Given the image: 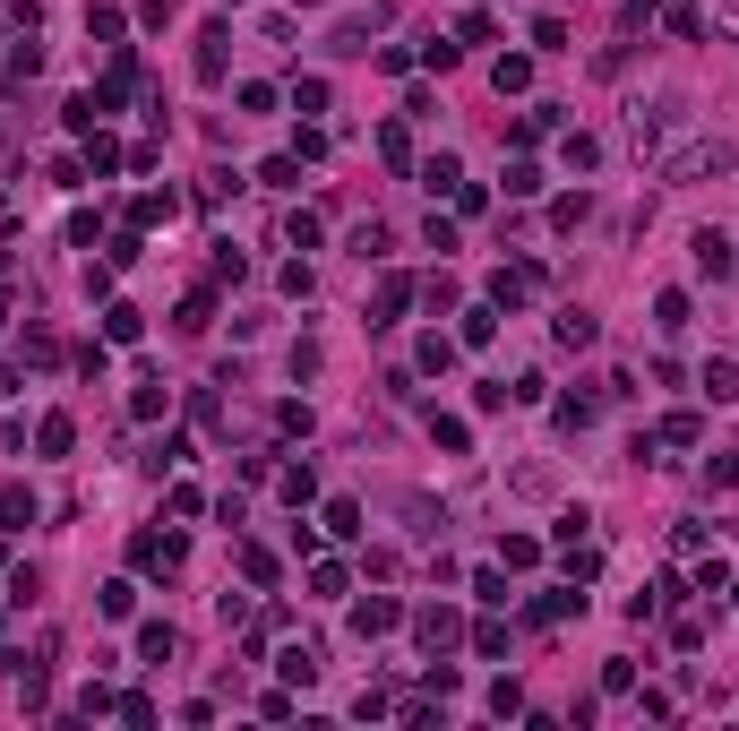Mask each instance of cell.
<instances>
[{
	"label": "cell",
	"instance_id": "cell-16",
	"mask_svg": "<svg viewBox=\"0 0 739 731\" xmlns=\"http://www.w3.org/2000/svg\"><path fill=\"white\" fill-rule=\"evenodd\" d=\"M0 516H9V525H35V491H26V482H18V491H0Z\"/></svg>",
	"mask_w": 739,
	"mask_h": 731
},
{
	"label": "cell",
	"instance_id": "cell-14",
	"mask_svg": "<svg viewBox=\"0 0 739 731\" xmlns=\"http://www.w3.org/2000/svg\"><path fill=\"white\" fill-rule=\"evenodd\" d=\"M258 181H267V190H301V155H275V164L258 172Z\"/></svg>",
	"mask_w": 739,
	"mask_h": 731
},
{
	"label": "cell",
	"instance_id": "cell-7",
	"mask_svg": "<svg viewBox=\"0 0 739 731\" xmlns=\"http://www.w3.org/2000/svg\"><path fill=\"white\" fill-rule=\"evenodd\" d=\"M404 301H413V284H404V276H387V284H379V301H370V327H387V319L404 310Z\"/></svg>",
	"mask_w": 739,
	"mask_h": 731
},
{
	"label": "cell",
	"instance_id": "cell-17",
	"mask_svg": "<svg viewBox=\"0 0 739 731\" xmlns=\"http://www.w3.org/2000/svg\"><path fill=\"white\" fill-rule=\"evenodd\" d=\"M499 559H507V568H533V559H542V542H533V534H507Z\"/></svg>",
	"mask_w": 739,
	"mask_h": 731
},
{
	"label": "cell",
	"instance_id": "cell-26",
	"mask_svg": "<svg viewBox=\"0 0 739 731\" xmlns=\"http://www.w3.org/2000/svg\"><path fill=\"white\" fill-rule=\"evenodd\" d=\"M499 336V310H465V344H490Z\"/></svg>",
	"mask_w": 739,
	"mask_h": 731
},
{
	"label": "cell",
	"instance_id": "cell-5",
	"mask_svg": "<svg viewBox=\"0 0 739 731\" xmlns=\"http://www.w3.org/2000/svg\"><path fill=\"white\" fill-rule=\"evenodd\" d=\"M697 267L705 276H731L739 258H731V233H697Z\"/></svg>",
	"mask_w": 739,
	"mask_h": 731
},
{
	"label": "cell",
	"instance_id": "cell-3",
	"mask_svg": "<svg viewBox=\"0 0 739 731\" xmlns=\"http://www.w3.org/2000/svg\"><path fill=\"white\" fill-rule=\"evenodd\" d=\"M396 620H404V602H387V594H370V602L353 611V628H361V637H387Z\"/></svg>",
	"mask_w": 739,
	"mask_h": 731
},
{
	"label": "cell",
	"instance_id": "cell-27",
	"mask_svg": "<svg viewBox=\"0 0 739 731\" xmlns=\"http://www.w3.org/2000/svg\"><path fill=\"white\" fill-rule=\"evenodd\" d=\"M0 396H18V370H9V362H0Z\"/></svg>",
	"mask_w": 739,
	"mask_h": 731
},
{
	"label": "cell",
	"instance_id": "cell-2",
	"mask_svg": "<svg viewBox=\"0 0 739 731\" xmlns=\"http://www.w3.org/2000/svg\"><path fill=\"white\" fill-rule=\"evenodd\" d=\"M576 611H585V594H576V585H559V594L533 602V628H559V620H576Z\"/></svg>",
	"mask_w": 739,
	"mask_h": 731
},
{
	"label": "cell",
	"instance_id": "cell-18",
	"mask_svg": "<svg viewBox=\"0 0 739 731\" xmlns=\"http://www.w3.org/2000/svg\"><path fill=\"white\" fill-rule=\"evenodd\" d=\"M129 611H138V585H129V577L104 585V620H129Z\"/></svg>",
	"mask_w": 739,
	"mask_h": 731
},
{
	"label": "cell",
	"instance_id": "cell-21",
	"mask_svg": "<svg viewBox=\"0 0 739 731\" xmlns=\"http://www.w3.org/2000/svg\"><path fill=\"white\" fill-rule=\"evenodd\" d=\"M241 577H250V585H275V551H258V542H250V551H241Z\"/></svg>",
	"mask_w": 739,
	"mask_h": 731
},
{
	"label": "cell",
	"instance_id": "cell-1",
	"mask_svg": "<svg viewBox=\"0 0 739 731\" xmlns=\"http://www.w3.org/2000/svg\"><path fill=\"white\" fill-rule=\"evenodd\" d=\"M129 559H138L147 577H172V568H181V542H172V534H138V542H129Z\"/></svg>",
	"mask_w": 739,
	"mask_h": 731
},
{
	"label": "cell",
	"instance_id": "cell-25",
	"mask_svg": "<svg viewBox=\"0 0 739 731\" xmlns=\"http://www.w3.org/2000/svg\"><path fill=\"white\" fill-rule=\"evenodd\" d=\"M705 396H714V405H722V396H739V370L714 362V370H705Z\"/></svg>",
	"mask_w": 739,
	"mask_h": 731
},
{
	"label": "cell",
	"instance_id": "cell-11",
	"mask_svg": "<svg viewBox=\"0 0 739 731\" xmlns=\"http://www.w3.org/2000/svg\"><path fill=\"white\" fill-rule=\"evenodd\" d=\"M138 327H147V319H138L129 301H112V310H104V336H112V344H138Z\"/></svg>",
	"mask_w": 739,
	"mask_h": 731
},
{
	"label": "cell",
	"instance_id": "cell-28",
	"mask_svg": "<svg viewBox=\"0 0 739 731\" xmlns=\"http://www.w3.org/2000/svg\"><path fill=\"white\" fill-rule=\"evenodd\" d=\"M0 319H9V293H0Z\"/></svg>",
	"mask_w": 739,
	"mask_h": 731
},
{
	"label": "cell",
	"instance_id": "cell-4",
	"mask_svg": "<svg viewBox=\"0 0 739 731\" xmlns=\"http://www.w3.org/2000/svg\"><path fill=\"white\" fill-rule=\"evenodd\" d=\"M525 293H533V267H499V276H490V301H499V310H516Z\"/></svg>",
	"mask_w": 739,
	"mask_h": 731
},
{
	"label": "cell",
	"instance_id": "cell-23",
	"mask_svg": "<svg viewBox=\"0 0 739 731\" xmlns=\"http://www.w3.org/2000/svg\"><path fill=\"white\" fill-rule=\"evenodd\" d=\"M86 35H95V43H121V9H86Z\"/></svg>",
	"mask_w": 739,
	"mask_h": 731
},
{
	"label": "cell",
	"instance_id": "cell-6",
	"mask_svg": "<svg viewBox=\"0 0 739 731\" xmlns=\"http://www.w3.org/2000/svg\"><path fill=\"white\" fill-rule=\"evenodd\" d=\"M224 43H233V35H224V26H207V35H198V78H224Z\"/></svg>",
	"mask_w": 739,
	"mask_h": 731
},
{
	"label": "cell",
	"instance_id": "cell-29",
	"mask_svg": "<svg viewBox=\"0 0 739 731\" xmlns=\"http://www.w3.org/2000/svg\"><path fill=\"white\" fill-rule=\"evenodd\" d=\"M0 267H9V258H0Z\"/></svg>",
	"mask_w": 739,
	"mask_h": 731
},
{
	"label": "cell",
	"instance_id": "cell-22",
	"mask_svg": "<svg viewBox=\"0 0 739 731\" xmlns=\"http://www.w3.org/2000/svg\"><path fill=\"white\" fill-rule=\"evenodd\" d=\"M422 181H430V190H456L465 172H456V155H430V164H422Z\"/></svg>",
	"mask_w": 739,
	"mask_h": 731
},
{
	"label": "cell",
	"instance_id": "cell-9",
	"mask_svg": "<svg viewBox=\"0 0 739 731\" xmlns=\"http://www.w3.org/2000/svg\"><path fill=\"white\" fill-rule=\"evenodd\" d=\"M35 439H43V456H69V439H78V422H69V413H43V430H35Z\"/></svg>",
	"mask_w": 739,
	"mask_h": 731
},
{
	"label": "cell",
	"instance_id": "cell-10",
	"mask_svg": "<svg viewBox=\"0 0 739 731\" xmlns=\"http://www.w3.org/2000/svg\"><path fill=\"white\" fill-rule=\"evenodd\" d=\"M490 78H499V95H525V86H533V61H525V52H507Z\"/></svg>",
	"mask_w": 739,
	"mask_h": 731
},
{
	"label": "cell",
	"instance_id": "cell-15",
	"mask_svg": "<svg viewBox=\"0 0 739 731\" xmlns=\"http://www.w3.org/2000/svg\"><path fill=\"white\" fill-rule=\"evenodd\" d=\"M585 215H593V198L576 190V198H559V207H550V224H559V233H576V224H585Z\"/></svg>",
	"mask_w": 739,
	"mask_h": 731
},
{
	"label": "cell",
	"instance_id": "cell-8",
	"mask_svg": "<svg viewBox=\"0 0 739 731\" xmlns=\"http://www.w3.org/2000/svg\"><path fill=\"white\" fill-rule=\"evenodd\" d=\"M413 628H422V645H430V654H447V645H456V611H422Z\"/></svg>",
	"mask_w": 739,
	"mask_h": 731
},
{
	"label": "cell",
	"instance_id": "cell-24",
	"mask_svg": "<svg viewBox=\"0 0 739 731\" xmlns=\"http://www.w3.org/2000/svg\"><path fill=\"white\" fill-rule=\"evenodd\" d=\"M671 645H688V654L705 645V620H697V611H679V620H671Z\"/></svg>",
	"mask_w": 739,
	"mask_h": 731
},
{
	"label": "cell",
	"instance_id": "cell-12",
	"mask_svg": "<svg viewBox=\"0 0 739 731\" xmlns=\"http://www.w3.org/2000/svg\"><path fill=\"white\" fill-rule=\"evenodd\" d=\"M654 327H662V336H679V327H688V293H662V301H654Z\"/></svg>",
	"mask_w": 739,
	"mask_h": 731
},
{
	"label": "cell",
	"instance_id": "cell-19",
	"mask_svg": "<svg viewBox=\"0 0 739 731\" xmlns=\"http://www.w3.org/2000/svg\"><path fill=\"white\" fill-rule=\"evenodd\" d=\"M138 654H147V663H164V654H172V628L147 620V628H138Z\"/></svg>",
	"mask_w": 739,
	"mask_h": 731
},
{
	"label": "cell",
	"instance_id": "cell-20",
	"mask_svg": "<svg viewBox=\"0 0 739 731\" xmlns=\"http://www.w3.org/2000/svg\"><path fill=\"white\" fill-rule=\"evenodd\" d=\"M284 680H293V688L318 680V654H310V645H293V654H284Z\"/></svg>",
	"mask_w": 739,
	"mask_h": 731
},
{
	"label": "cell",
	"instance_id": "cell-13",
	"mask_svg": "<svg viewBox=\"0 0 739 731\" xmlns=\"http://www.w3.org/2000/svg\"><path fill=\"white\" fill-rule=\"evenodd\" d=\"M129 215H138V224H164V215H172V190H138V198H129Z\"/></svg>",
	"mask_w": 739,
	"mask_h": 731
}]
</instances>
